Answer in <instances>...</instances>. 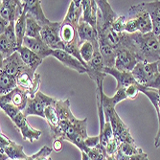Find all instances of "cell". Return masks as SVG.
<instances>
[{
	"label": "cell",
	"instance_id": "29",
	"mask_svg": "<svg viewBox=\"0 0 160 160\" xmlns=\"http://www.w3.org/2000/svg\"><path fill=\"white\" fill-rule=\"evenodd\" d=\"M45 120L47 121L49 128H50V132H54V130L59 127L60 125V118L58 116V113L54 106H49L45 108Z\"/></svg>",
	"mask_w": 160,
	"mask_h": 160
},
{
	"label": "cell",
	"instance_id": "14",
	"mask_svg": "<svg viewBox=\"0 0 160 160\" xmlns=\"http://www.w3.org/2000/svg\"><path fill=\"white\" fill-rule=\"evenodd\" d=\"M25 68L26 65L21 60V57L18 52L13 53L11 57L5 60H1V64H0V71H3L16 78L19 76V74Z\"/></svg>",
	"mask_w": 160,
	"mask_h": 160
},
{
	"label": "cell",
	"instance_id": "40",
	"mask_svg": "<svg viewBox=\"0 0 160 160\" xmlns=\"http://www.w3.org/2000/svg\"><path fill=\"white\" fill-rule=\"evenodd\" d=\"M10 23L11 22H9L8 20L0 18V35L3 34L5 32V30L8 28V26L10 25Z\"/></svg>",
	"mask_w": 160,
	"mask_h": 160
},
{
	"label": "cell",
	"instance_id": "5",
	"mask_svg": "<svg viewBox=\"0 0 160 160\" xmlns=\"http://www.w3.org/2000/svg\"><path fill=\"white\" fill-rule=\"evenodd\" d=\"M132 74L139 85L150 89H160V73L157 62H138Z\"/></svg>",
	"mask_w": 160,
	"mask_h": 160
},
{
	"label": "cell",
	"instance_id": "20",
	"mask_svg": "<svg viewBox=\"0 0 160 160\" xmlns=\"http://www.w3.org/2000/svg\"><path fill=\"white\" fill-rule=\"evenodd\" d=\"M82 19L97 29V12L98 5L93 0H82Z\"/></svg>",
	"mask_w": 160,
	"mask_h": 160
},
{
	"label": "cell",
	"instance_id": "46",
	"mask_svg": "<svg viewBox=\"0 0 160 160\" xmlns=\"http://www.w3.org/2000/svg\"><path fill=\"white\" fill-rule=\"evenodd\" d=\"M158 40H159V44H160V37H158Z\"/></svg>",
	"mask_w": 160,
	"mask_h": 160
},
{
	"label": "cell",
	"instance_id": "3",
	"mask_svg": "<svg viewBox=\"0 0 160 160\" xmlns=\"http://www.w3.org/2000/svg\"><path fill=\"white\" fill-rule=\"evenodd\" d=\"M103 108L105 113V118L109 120L113 133L115 136L116 141L119 143H132L134 144V138L132 137L130 130L128 128V126L123 122V120L120 118L117 111L115 109V107L110 100V97L103 93Z\"/></svg>",
	"mask_w": 160,
	"mask_h": 160
},
{
	"label": "cell",
	"instance_id": "45",
	"mask_svg": "<svg viewBox=\"0 0 160 160\" xmlns=\"http://www.w3.org/2000/svg\"><path fill=\"white\" fill-rule=\"evenodd\" d=\"M157 91H158V94H159V97H160V89H159V90H157Z\"/></svg>",
	"mask_w": 160,
	"mask_h": 160
},
{
	"label": "cell",
	"instance_id": "42",
	"mask_svg": "<svg viewBox=\"0 0 160 160\" xmlns=\"http://www.w3.org/2000/svg\"><path fill=\"white\" fill-rule=\"evenodd\" d=\"M82 160H92L84 152H82Z\"/></svg>",
	"mask_w": 160,
	"mask_h": 160
},
{
	"label": "cell",
	"instance_id": "2",
	"mask_svg": "<svg viewBox=\"0 0 160 160\" xmlns=\"http://www.w3.org/2000/svg\"><path fill=\"white\" fill-rule=\"evenodd\" d=\"M82 16V0L71 1L63 21L61 23V38L64 45V51L74 56L87 69V64L80 55V39L78 35V25Z\"/></svg>",
	"mask_w": 160,
	"mask_h": 160
},
{
	"label": "cell",
	"instance_id": "11",
	"mask_svg": "<svg viewBox=\"0 0 160 160\" xmlns=\"http://www.w3.org/2000/svg\"><path fill=\"white\" fill-rule=\"evenodd\" d=\"M24 12V3L20 0H2L0 4V18L9 22L16 21Z\"/></svg>",
	"mask_w": 160,
	"mask_h": 160
},
{
	"label": "cell",
	"instance_id": "9",
	"mask_svg": "<svg viewBox=\"0 0 160 160\" xmlns=\"http://www.w3.org/2000/svg\"><path fill=\"white\" fill-rule=\"evenodd\" d=\"M0 160H6L8 158L12 160H22L28 158L24 152L23 146L12 141L2 132L0 134Z\"/></svg>",
	"mask_w": 160,
	"mask_h": 160
},
{
	"label": "cell",
	"instance_id": "26",
	"mask_svg": "<svg viewBox=\"0 0 160 160\" xmlns=\"http://www.w3.org/2000/svg\"><path fill=\"white\" fill-rule=\"evenodd\" d=\"M139 90L140 92L145 94L150 99L151 103L154 107L157 112V117H158V128H160V97H159L158 91L155 89L146 88V87H143L141 85H139Z\"/></svg>",
	"mask_w": 160,
	"mask_h": 160
},
{
	"label": "cell",
	"instance_id": "24",
	"mask_svg": "<svg viewBox=\"0 0 160 160\" xmlns=\"http://www.w3.org/2000/svg\"><path fill=\"white\" fill-rule=\"evenodd\" d=\"M100 52L103 56L106 67H114L116 60V50L106 42H99Z\"/></svg>",
	"mask_w": 160,
	"mask_h": 160
},
{
	"label": "cell",
	"instance_id": "6",
	"mask_svg": "<svg viewBox=\"0 0 160 160\" xmlns=\"http://www.w3.org/2000/svg\"><path fill=\"white\" fill-rule=\"evenodd\" d=\"M86 123L87 118L82 120L74 118L73 120H71L68 128L65 129V132L62 134V140H66L72 144H74L76 147H78L81 150V152H83L85 149L84 142L89 137L87 135Z\"/></svg>",
	"mask_w": 160,
	"mask_h": 160
},
{
	"label": "cell",
	"instance_id": "12",
	"mask_svg": "<svg viewBox=\"0 0 160 160\" xmlns=\"http://www.w3.org/2000/svg\"><path fill=\"white\" fill-rule=\"evenodd\" d=\"M116 60L114 68L123 72H132L138 60L136 57L125 47H120L116 50Z\"/></svg>",
	"mask_w": 160,
	"mask_h": 160
},
{
	"label": "cell",
	"instance_id": "8",
	"mask_svg": "<svg viewBox=\"0 0 160 160\" xmlns=\"http://www.w3.org/2000/svg\"><path fill=\"white\" fill-rule=\"evenodd\" d=\"M61 23L51 21L48 25L42 27L40 38L52 50H64V45L60 35Z\"/></svg>",
	"mask_w": 160,
	"mask_h": 160
},
{
	"label": "cell",
	"instance_id": "43",
	"mask_svg": "<svg viewBox=\"0 0 160 160\" xmlns=\"http://www.w3.org/2000/svg\"><path fill=\"white\" fill-rule=\"evenodd\" d=\"M107 160H119L116 155H108Z\"/></svg>",
	"mask_w": 160,
	"mask_h": 160
},
{
	"label": "cell",
	"instance_id": "34",
	"mask_svg": "<svg viewBox=\"0 0 160 160\" xmlns=\"http://www.w3.org/2000/svg\"><path fill=\"white\" fill-rule=\"evenodd\" d=\"M127 18L125 16H119L112 23V30L118 34L125 33L126 30V23H127Z\"/></svg>",
	"mask_w": 160,
	"mask_h": 160
},
{
	"label": "cell",
	"instance_id": "39",
	"mask_svg": "<svg viewBox=\"0 0 160 160\" xmlns=\"http://www.w3.org/2000/svg\"><path fill=\"white\" fill-rule=\"evenodd\" d=\"M63 140L62 139H56L53 141V144H52V149L55 151V152H61L63 148Z\"/></svg>",
	"mask_w": 160,
	"mask_h": 160
},
{
	"label": "cell",
	"instance_id": "32",
	"mask_svg": "<svg viewBox=\"0 0 160 160\" xmlns=\"http://www.w3.org/2000/svg\"><path fill=\"white\" fill-rule=\"evenodd\" d=\"M95 53V47L89 41H85L83 43H81L80 45V55L82 61L87 64L94 56Z\"/></svg>",
	"mask_w": 160,
	"mask_h": 160
},
{
	"label": "cell",
	"instance_id": "33",
	"mask_svg": "<svg viewBox=\"0 0 160 160\" xmlns=\"http://www.w3.org/2000/svg\"><path fill=\"white\" fill-rule=\"evenodd\" d=\"M1 35H4L6 38L12 43V45L18 50V38H17V34H16V29H14V21L11 22L8 28L5 30V32Z\"/></svg>",
	"mask_w": 160,
	"mask_h": 160
},
{
	"label": "cell",
	"instance_id": "28",
	"mask_svg": "<svg viewBox=\"0 0 160 160\" xmlns=\"http://www.w3.org/2000/svg\"><path fill=\"white\" fill-rule=\"evenodd\" d=\"M27 13V12H26ZM42 27L29 14H27L26 21V37L31 38H40Z\"/></svg>",
	"mask_w": 160,
	"mask_h": 160
},
{
	"label": "cell",
	"instance_id": "25",
	"mask_svg": "<svg viewBox=\"0 0 160 160\" xmlns=\"http://www.w3.org/2000/svg\"><path fill=\"white\" fill-rule=\"evenodd\" d=\"M55 108H56V111L58 113L60 120H72L76 118L75 115L71 111L69 99L57 100L55 104Z\"/></svg>",
	"mask_w": 160,
	"mask_h": 160
},
{
	"label": "cell",
	"instance_id": "44",
	"mask_svg": "<svg viewBox=\"0 0 160 160\" xmlns=\"http://www.w3.org/2000/svg\"><path fill=\"white\" fill-rule=\"evenodd\" d=\"M157 66H158V71H159V73H160V61L157 62Z\"/></svg>",
	"mask_w": 160,
	"mask_h": 160
},
{
	"label": "cell",
	"instance_id": "35",
	"mask_svg": "<svg viewBox=\"0 0 160 160\" xmlns=\"http://www.w3.org/2000/svg\"><path fill=\"white\" fill-rule=\"evenodd\" d=\"M125 32L128 34H134L139 32V25L136 18H128L127 20Z\"/></svg>",
	"mask_w": 160,
	"mask_h": 160
},
{
	"label": "cell",
	"instance_id": "38",
	"mask_svg": "<svg viewBox=\"0 0 160 160\" xmlns=\"http://www.w3.org/2000/svg\"><path fill=\"white\" fill-rule=\"evenodd\" d=\"M126 99H128V97L126 95L125 89H116L115 94L112 97H110V100L114 106H116L117 104H119L120 102H122Z\"/></svg>",
	"mask_w": 160,
	"mask_h": 160
},
{
	"label": "cell",
	"instance_id": "41",
	"mask_svg": "<svg viewBox=\"0 0 160 160\" xmlns=\"http://www.w3.org/2000/svg\"><path fill=\"white\" fill-rule=\"evenodd\" d=\"M154 147L156 149H158L160 147V128H158V132L157 134L155 136V140H154Z\"/></svg>",
	"mask_w": 160,
	"mask_h": 160
},
{
	"label": "cell",
	"instance_id": "7",
	"mask_svg": "<svg viewBox=\"0 0 160 160\" xmlns=\"http://www.w3.org/2000/svg\"><path fill=\"white\" fill-rule=\"evenodd\" d=\"M56 102L57 99L47 96L39 90L33 98H29L27 107L22 112L26 117L36 115L45 119V108L49 106H54Z\"/></svg>",
	"mask_w": 160,
	"mask_h": 160
},
{
	"label": "cell",
	"instance_id": "18",
	"mask_svg": "<svg viewBox=\"0 0 160 160\" xmlns=\"http://www.w3.org/2000/svg\"><path fill=\"white\" fill-rule=\"evenodd\" d=\"M104 72L107 75H111L115 78L116 82H117L116 89H126L127 87L137 83L132 74V72L119 71L114 67H106Z\"/></svg>",
	"mask_w": 160,
	"mask_h": 160
},
{
	"label": "cell",
	"instance_id": "23",
	"mask_svg": "<svg viewBox=\"0 0 160 160\" xmlns=\"http://www.w3.org/2000/svg\"><path fill=\"white\" fill-rule=\"evenodd\" d=\"M18 78L0 71V94L1 96L12 92L18 87Z\"/></svg>",
	"mask_w": 160,
	"mask_h": 160
},
{
	"label": "cell",
	"instance_id": "10",
	"mask_svg": "<svg viewBox=\"0 0 160 160\" xmlns=\"http://www.w3.org/2000/svg\"><path fill=\"white\" fill-rule=\"evenodd\" d=\"M129 18H136L139 25V33L148 34L152 32V23L150 13L144 7L143 2L137 5H133L128 10Z\"/></svg>",
	"mask_w": 160,
	"mask_h": 160
},
{
	"label": "cell",
	"instance_id": "22",
	"mask_svg": "<svg viewBox=\"0 0 160 160\" xmlns=\"http://www.w3.org/2000/svg\"><path fill=\"white\" fill-rule=\"evenodd\" d=\"M17 52L19 53V55L21 57V60L23 61L24 64L33 71H36L38 69V67L42 63L43 60L41 58H39L37 54H35L33 51L28 49L27 47L20 46L18 48Z\"/></svg>",
	"mask_w": 160,
	"mask_h": 160
},
{
	"label": "cell",
	"instance_id": "17",
	"mask_svg": "<svg viewBox=\"0 0 160 160\" xmlns=\"http://www.w3.org/2000/svg\"><path fill=\"white\" fill-rule=\"evenodd\" d=\"M78 35H79V39H80V45H81V43L89 41L94 45L95 51L100 50L97 29L92 27L89 23L83 21L82 18L78 25Z\"/></svg>",
	"mask_w": 160,
	"mask_h": 160
},
{
	"label": "cell",
	"instance_id": "16",
	"mask_svg": "<svg viewBox=\"0 0 160 160\" xmlns=\"http://www.w3.org/2000/svg\"><path fill=\"white\" fill-rule=\"evenodd\" d=\"M24 3V11L32 17L41 27L48 25L51 21L46 18L44 12L41 7V1L39 0H25Z\"/></svg>",
	"mask_w": 160,
	"mask_h": 160
},
{
	"label": "cell",
	"instance_id": "15",
	"mask_svg": "<svg viewBox=\"0 0 160 160\" xmlns=\"http://www.w3.org/2000/svg\"><path fill=\"white\" fill-rule=\"evenodd\" d=\"M52 57L60 61L64 66L77 71L79 74H87L86 67L74 56L70 55L64 50H53Z\"/></svg>",
	"mask_w": 160,
	"mask_h": 160
},
{
	"label": "cell",
	"instance_id": "13",
	"mask_svg": "<svg viewBox=\"0 0 160 160\" xmlns=\"http://www.w3.org/2000/svg\"><path fill=\"white\" fill-rule=\"evenodd\" d=\"M29 100V94L28 92L18 86L16 89H13L12 92L3 95L0 97V104H11L23 111L25 108L27 107Z\"/></svg>",
	"mask_w": 160,
	"mask_h": 160
},
{
	"label": "cell",
	"instance_id": "37",
	"mask_svg": "<svg viewBox=\"0 0 160 160\" xmlns=\"http://www.w3.org/2000/svg\"><path fill=\"white\" fill-rule=\"evenodd\" d=\"M125 92H126V95L128 97V99H135L138 94L140 93V90H139V84L136 83V84H132L125 89Z\"/></svg>",
	"mask_w": 160,
	"mask_h": 160
},
{
	"label": "cell",
	"instance_id": "21",
	"mask_svg": "<svg viewBox=\"0 0 160 160\" xmlns=\"http://www.w3.org/2000/svg\"><path fill=\"white\" fill-rule=\"evenodd\" d=\"M143 5L150 13L152 23V33L160 37V1L156 0L152 2H143Z\"/></svg>",
	"mask_w": 160,
	"mask_h": 160
},
{
	"label": "cell",
	"instance_id": "1",
	"mask_svg": "<svg viewBox=\"0 0 160 160\" xmlns=\"http://www.w3.org/2000/svg\"><path fill=\"white\" fill-rule=\"evenodd\" d=\"M120 47L129 50L138 60L144 62H157L160 61V44L158 37L152 32L148 34L124 33ZM119 47V48H120Z\"/></svg>",
	"mask_w": 160,
	"mask_h": 160
},
{
	"label": "cell",
	"instance_id": "36",
	"mask_svg": "<svg viewBox=\"0 0 160 160\" xmlns=\"http://www.w3.org/2000/svg\"><path fill=\"white\" fill-rule=\"evenodd\" d=\"M115 155L117 156V158L119 160H149L148 154L146 152H143L140 154H135V155H130V156L123 155L119 152H116Z\"/></svg>",
	"mask_w": 160,
	"mask_h": 160
},
{
	"label": "cell",
	"instance_id": "19",
	"mask_svg": "<svg viewBox=\"0 0 160 160\" xmlns=\"http://www.w3.org/2000/svg\"><path fill=\"white\" fill-rule=\"evenodd\" d=\"M22 46L27 47L28 49L33 51L39 58H41L42 60L49 56H52L53 53V50L50 49L41 38H31L25 37Z\"/></svg>",
	"mask_w": 160,
	"mask_h": 160
},
{
	"label": "cell",
	"instance_id": "27",
	"mask_svg": "<svg viewBox=\"0 0 160 160\" xmlns=\"http://www.w3.org/2000/svg\"><path fill=\"white\" fill-rule=\"evenodd\" d=\"M26 21H27V13L25 11L22 16L14 21V29H16L18 47L22 46L23 40L26 37Z\"/></svg>",
	"mask_w": 160,
	"mask_h": 160
},
{
	"label": "cell",
	"instance_id": "30",
	"mask_svg": "<svg viewBox=\"0 0 160 160\" xmlns=\"http://www.w3.org/2000/svg\"><path fill=\"white\" fill-rule=\"evenodd\" d=\"M117 152H119V153H121L123 155L130 156V155L143 153L144 151L140 147H138L135 143L134 144H132V143H119L118 144Z\"/></svg>",
	"mask_w": 160,
	"mask_h": 160
},
{
	"label": "cell",
	"instance_id": "31",
	"mask_svg": "<svg viewBox=\"0 0 160 160\" xmlns=\"http://www.w3.org/2000/svg\"><path fill=\"white\" fill-rule=\"evenodd\" d=\"M17 52L12 43L6 38L4 35H0V55H1V60H5L7 58L11 57L13 53Z\"/></svg>",
	"mask_w": 160,
	"mask_h": 160
},
{
	"label": "cell",
	"instance_id": "4",
	"mask_svg": "<svg viewBox=\"0 0 160 160\" xmlns=\"http://www.w3.org/2000/svg\"><path fill=\"white\" fill-rule=\"evenodd\" d=\"M0 108L10 117L13 125L20 132L24 140H28L29 142L33 143V141L39 139L42 132L36 129L28 123L27 117L20 109L11 104H0Z\"/></svg>",
	"mask_w": 160,
	"mask_h": 160
}]
</instances>
